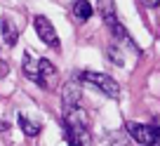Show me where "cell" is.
<instances>
[{"instance_id":"obj_8","label":"cell","mask_w":160,"mask_h":146,"mask_svg":"<svg viewBox=\"0 0 160 146\" xmlns=\"http://www.w3.org/2000/svg\"><path fill=\"white\" fill-rule=\"evenodd\" d=\"M71 12H73V17L82 24V21H87L92 17L94 7L90 5V0H73V3H71Z\"/></svg>"},{"instance_id":"obj_2","label":"cell","mask_w":160,"mask_h":146,"mask_svg":"<svg viewBox=\"0 0 160 146\" xmlns=\"http://www.w3.org/2000/svg\"><path fill=\"white\" fill-rule=\"evenodd\" d=\"M125 132L134 141H139V144H144V146H153L155 141L160 139V127H155V125H141V123L130 120L125 125Z\"/></svg>"},{"instance_id":"obj_12","label":"cell","mask_w":160,"mask_h":146,"mask_svg":"<svg viewBox=\"0 0 160 146\" xmlns=\"http://www.w3.org/2000/svg\"><path fill=\"white\" fill-rule=\"evenodd\" d=\"M38 73H40V78H42V83L47 85V78L54 76L57 68H54V64H52L50 59H38Z\"/></svg>"},{"instance_id":"obj_5","label":"cell","mask_w":160,"mask_h":146,"mask_svg":"<svg viewBox=\"0 0 160 146\" xmlns=\"http://www.w3.org/2000/svg\"><path fill=\"white\" fill-rule=\"evenodd\" d=\"M21 68H24V76L28 78V80H33L35 85H40V87H47L45 83H42V78H40L38 61H33V54H31V52H24V64H21Z\"/></svg>"},{"instance_id":"obj_15","label":"cell","mask_w":160,"mask_h":146,"mask_svg":"<svg viewBox=\"0 0 160 146\" xmlns=\"http://www.w3.org/2000/svg\"><path fill=\"white\" fill-rule=\"evenodd\" d=\"M146 7H160V0H141Z\"/></svg>"},{"instance_id":"obj_11","label":"cell","mask_w":160,"mask_h":146,"mask_svg":"<svg viewBox=\"0 0 160 146\" xmlns=\"http://www.w3.org/2000/svg\"><path fill=\"white\" fill-rule=\"evenodd\" d=\"M108 144L111 146H132V139L125 130H115L108 134Z\"/></svg>"},{"instance_id":"obj_3","label":"cell","mask_w":160,"mask_h":146,"mask_svg":"<svg viewBox=\"0 0 160 146\" xmlns=\"http://www.w3.org/2000/svg\"><path fill=\"white\" fill-rule=\"evenodd\" d=\"M33 26H35V33L40 35V40L45 43V45L59 47V35H57V28L52 26V21L47 19V17L38 14V17L33 19Z\"/></svg>"},{"instance_id":"obj_4","label":"cell","mask_w":160,"mask_h":146,"mask_svg":"<svg viewBox=\"0 0 160 146\" xmlns=\"http://www.w3.org/2000/svg\"><path fill=\"white\" fill-rule=\"evenodd\" d=\"M80 87L73 85V83H66L64 90H61V106H64V113L68 111H75V108H80Z\"/></svg>"},{"instance_id":"obj_7","label":"cell","mask_w":160,"mask_h":146,"mask_svg":"<svg viewBox=\"0 0 160 146\" xmlns=\"http://www.w3.org/2000/svg\"><path fill=\"white\" fill-rule=\"evenodd\" d=\"M97 10H99L101 19H104L108 26L118 21V10H115V0H97Z\"/></svg>"},{"instance_id":"obj_14","label":"cell","mask_w":160,"mask_h":146,"mask_svg":"<svg viewBox=\"0 0 160 146\" xmlns=\"http://www.w3.org/2000/svg\"><path fill=\"white\" fill-rule=\"evenodd\" d=\"M7 71H10V66H7L5 61H0V80H2V78L7 76Z\"/></svg>"},{"instance_id":"obj_13","label":"cell","mask_w":160,"mask_h":146,"mask_svg":"<svg viewBox=\"0 0 160 146\" xmlns=\"http://www.w3.org/2000/svg\"><path fill=\"white\" fill-rule=\"evenodd\" d=\"M66 139H68V146H85V139H80L75 134H68V132H66Z\"/></svg>"},{"instance_id":"obj_10","label":"cell","mask_w":160,"mask_h":146,"mask_svg":"<svg viewBox=\"0 0 160 146\" xmlns=\"http://www.w3.org/2000/svg\"><path fill=\"white\" fill-rule=\"evenodd\" d=\"M106 57H108L113 64H118V66H122L125 64V57H122V47H120V43H111L108 47H106Z\"/></svg>"},{"instance_id":"obj_1","label":"cell","mask_w":160,"mask_h":146,"mask_svg":"<svg viewBox=\"0 0 160 146\" xmlns=\"http://www.w3.org/2000/svg\"><path fill=\"white\" fill-rule=\"evenodd\" d=\"M78 80L87 83V85L97 87L99 92H104L106 97L111 99H118L120 97V85L115 78H111L108 73H99V71H80L78 73Z\"/></svg>"},{"instance_id":"obj_6","label":"cell","mask_w":160,"mask_h":146,"mask_svg":"<svg viewBox=\"0 0 160 146\" xmlns=\"http://www.w3.org/2000/svg\"><path fill=\"white\" fill-rule=\"evenodd\" d=\"M0 33H2V40H5L10 47L17 45V40H19V28L12 24L10 17H2V19H0Z\"/></svg>"},{"instance_id":"obj_16","label":"cell","mask_w":160,"mask_h":146,"mask_svg":"<svg viewBox=\"0 0 160 146\" xmlns=\"http://www.w3.org/2000/svg\"><path fill=\"white\" fill-rule=\"evenodd\" d=\"M153 146H160V139H158V141H155V144H153Z\"/></svg>"},{"instance_id":"obj_9","label":"cell","mask_w":160,"mask_h":146,"mask_svg":"<svg viewBox=\"0 0 160 146\" xmlns=\"http://www.w3.org/2000/svg\"><path fill=\"white\" fill-rule=\"evenodd\" d=\"M19 127L26 137H38L40 134V123H31L24 113H19Z\"/></svg>"}]
</instances>
